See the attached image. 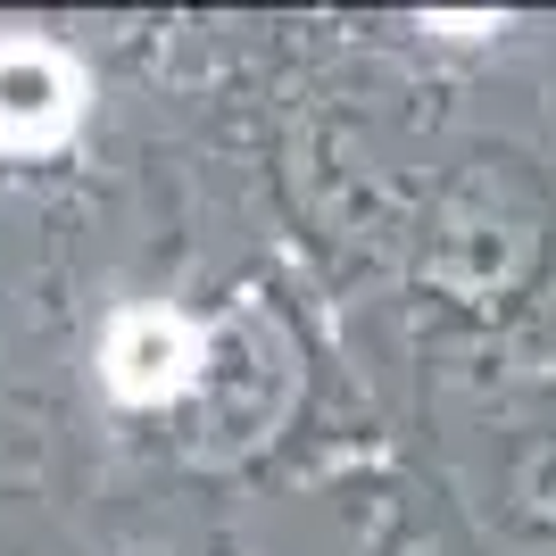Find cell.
<instances>
[{"label":"cell","instance_id":"1","mask_svg":"<svg viewBox=\"0 0 556 556\" xmlns=\"http://www.w3.org/2000/svg\"><path fill=\"white\" fill-rule=\"evenodd\" d=\"M100 366H109L116 399H141V407H150V399H175L191 382V325L184 316H159V307H134V316L109 325Z\"/></svg>","mask_w":556,"mask_h":556},{"label":"cell","instance_id":"2","mask_svg":"<svg viewBox=\"0 0 556 556\" xmlns=\"http://www.w3.org/2000/svg\"><path fill=\"white\" fill-rule=\"evenodd\" d=\"M75 125V67L42 42L0 50V141H50Z\"/></svg>","mask_w":556,"mask_h":556}]
</instances>
